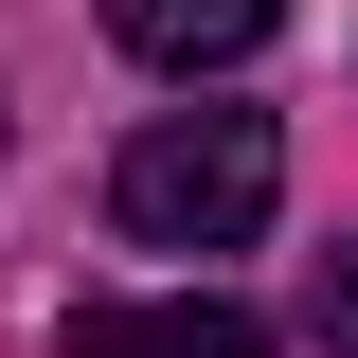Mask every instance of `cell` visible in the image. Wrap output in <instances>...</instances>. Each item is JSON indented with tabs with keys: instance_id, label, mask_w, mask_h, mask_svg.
I'll use <instances>...</instances> for the list:
<instances>
[{
	"instance_id": "cell-4",
	"label": "cell",
	"mask_w": 358,
	"mask_h": 358,
	"mask_svg": "<svg viewBox=\"0 0 358 358\" xmlns=\"http://www.w3.org/2000/svg\"><path fill=\"white\" fill-rule=\"evenodd\" d=\"M305 322H322V358L358 341V251H322V268H305Z\"/></svg>"
},
{
	"instance_id": "cell-3",
	"label": "cell",
	"mask_w": 358,
	"mask_h": 358,
	"mask_svg": "<svg viewBox=\"0 0 358 358\" xmlns=\"http://www.w3.org/2000/svg\"><path fill=\"white\" fill-rule=\"evenodd\" d=\"M72 358H268V322H251V305H215V287H197V305H90V322H72Z\"/></svg>"
},
{
	"instance_id": "cell-2",
	"label": "cell",
	"mask_w": 358,
	"mask_h": 358,
	"mask_svg": "<svg viewBox=\"0 0 358 358\" xmlns=\"http://www.w3.org/2000/svg\"><path fill=\"white\" fill-rule=\"evenodd\" d=\"M268 18L287 0H108V36L143 72H233V54H268Z\"/></svg>"
},
{
	"instance_id": "cell-1",
	"label": "cell",
	"mask_w": 358,
	"mask_h": 358,
	"mask_svg": "<svg viewBox=\"0 0 358 358\" xmlns=\"http://www.w3.org/2000/svg\"><path fill=\"white\" fill-rule=\"evenodd\" d=\"M268 197H287V126H268V108H179V126H143L126 162H108V215H126L143 251H251Z\"/></svg>"
}]
</instances>
